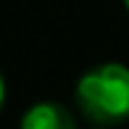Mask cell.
I'll list each match as a JSON object with an SVG mask.
<instances>
[{
  "mask_svg": "<svg viewBox=\"0 0 129 129\" xmlns=\"http://www.w3.org/2000/svg\"><path fill=\"white\" fill-rule=\"evenodd\" d=\"M3 102H6V81L0 75V108H3Z\"/></svg>",
  "mask_w": 129,
  "mask_h": 129,
  "instance_id": "3957f363",
  "label": "cell"
},
{
  "mask_svg": "<svg viewBox=\"0 0 129 129\" xmlns=\"http://www.w3.org/2000/svg\"><path fill=\"white\" fill-rule=\"evenodd\" d=\"M75 102L94 124H121L129 118V67L105 62L83 73L75 86Z\"/></svg>",
  "mask_w": 129,
  "mask_h": 129,
  "instance_id": "6da1fadb",
  "label": "cell"
},
{
  "mask_svg": "<svg viewBox=\"0 0 129 129\" xmlns=\"http://www.w3.org/2000/svg\"><path fill=\"white\" fill-rule=\"evenodd\" d=\"M124 6H126V11H129V0H124Z\"/></svg>",
  "mask_w": 129,
  "mask_h": 129,
  "instance_id": "277c9868",
  "label": "cell"
},
{
  "mask_svg": "<svg viewBox=\"0 0 129 129\" xmlns=\"http://www.w3.org/2000/svg\"><path fill=\"white\" fill-rule=\"evenodd\" d=\"M19 129H78L73 113L59 102H35L32 108H27L22 116Z\"/></svg>",
  "mask_w": 129,
  "mask_h": 129,
  "instance_id": "7a4b0ae2",
  "label": "cell"
}]
</instances>
